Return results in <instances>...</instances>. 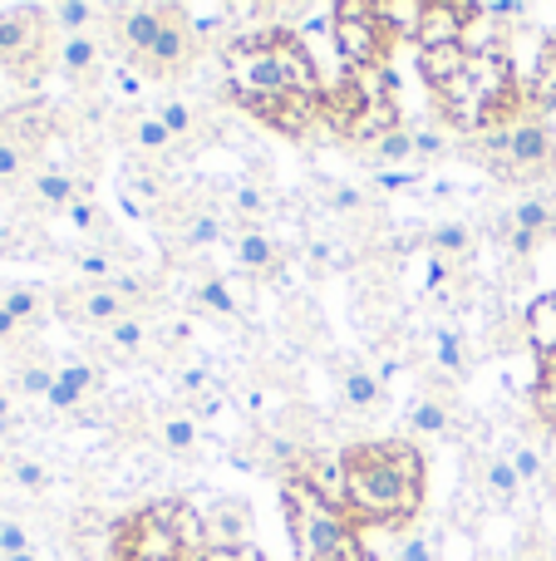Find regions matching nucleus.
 Returning a JSON list of instances; mask_svg holds the SVG:
<instances>
[{
  "mask_svg": "<svg viewBox=\"0 0 556 561\" xmlns=\"http://www.w3.org/2000/svg\"><path fill=\"white\" fill-rule=\"evenodd\" d=\"M350 468V503L345 513L364 523H404L424 497V454L414 444H360L345 454Z\"/></svg>",
  "mask_w": 556,
  "mask_h": 561,
  "instance_id": "f257e3e1",
  "label": "nucleus"
},
{
  "mask_svg": "<svg viewBox=\"0 0 556 561\" xmlns=\"http://www.w3.org/2000/svg\"><path fill=\"white\" fill-rule=\"evenodd\" d=\"M236 94L242 99H286V94H321V69L311 65L301 39L291 35H262V39H242L227 59Z\"/></svg>",
  "mask_w": 556,
  "mask_h": 561,
  "instance_id": "f03ea898",
  "label": "nucleus"
},
{
  "mask_svg": "<svg viewBox=\"0 0 556 561\" xmlns=\"http://www.w3.org/2000/svg\"><path fill=\"white\" fill-rule=\"evenodd\" d=\"M286 517H291L296 561H360V542H355L350 517L340 507L321 503L301 478L286 483Z\"/></svg>",
  "mask_w": 556,
  "mask_h": 561,
  "instance_id": "7ed1b4c3",
  "label": "nucleus"
},
{
  "mask_svg": "<svg viewBox=\"0 0 556 561\" xmlns=\"http://www.w3.org/2000/svg\"><path fill=\"white\" fill-rule=\"evenodd\" d=\"M384 39H390V30L380 25L370 0H345V5H335V55L345 59L350 75L380 65Z\"/></svg>",
  "mask_w": 556,
  "mask_h": 561,
  "instance_id": "20e7f679",
  "label": "nucleus"
},
{
  "mask_svg": "<svg viewBox=\"0 0 556 561\" xmlns=\"http://www.w3.org/2000/svg\"><path fill=\"white\" fill-rule=\"evenodd\" d=\"M39 10H5L0 15V65H10L20 79H39Z\"/></svg>",
  "mask_w": 556,
  "mask_h": 561,
  "instance_id": "39448f33",
  "label": "nucleus"
},
{
  "mask_svg": "<svg viewBox=\"0 0 556 561\" xmlns=\"http://www.w3.org/2000/svg\"><path fill=\"white\" fill-rule=\"evenodd\" d=\"M488 144L498 148L512 168H542L552 158V134H547V124H537V118H518V124H508L502 134H493Z\"/></svg>",
  "mask_w": 556,
  "mask_h": 561,
  "instance_id": "423d86ee",
  "label": "nucleus"
},
{
  "mask_svg": "<svg viewBox=\"0 0 556 561\" xmlns=\"http://www.w3.org/2000/svg\"><path fill=\"white\" fill-rule=\"evenodd\" d=\"M301 483L311 488L321 503L340 507V513H345V503H350V468H345V454H305Z\"/></svg>",
  "mask_w": 556,
  "mask_h": 561,
  "instance_id": "0eeeda50",
  "label": "nucleus"
},
{
  "mask_svg": "<svg viewBox=\"0 0 556 561\" xmlns=\"http://www.w3.org/2000/svg\"><path fill=\"white\" fill-rule=\"evenodd\" d=\"M468 20H478V5H459V0H433V5L424 10L419 49L463 45V39H468Z\"/></svg>",
  "mask_w": 556,
  "mask_h": 561,
  "instance_id": "6e6552de",
  "label": "nucleus"
},
{
  "mask_svg": "<svg viewBox=\"0 0 556 561\" xmlns=\"http://www.w3.org/2000/svg\"><path fill=\"white\" fill-rule=\"evenodd\" d=\"M242 547H252V507L222 497L207 513V552H242Z\"/></svg>",
  "mask_w": 556,
  "mask_h": 561,
  "instance_id": "1a4fd4ad",
  "label": "nucleus"
},
{
  "mask_svg": "<svg viewBox=\"0 0 556 561\" xmlns=\"http://www.w3.org/2000/svg\"><path fill=\"white\" fill-rule=\"evenodd\" d=\"M114 15H118V35H124L128 49H138V55H153V45L163 39V30L173 25L167 10H114Z\"/></svg>",
  "mask_w": 556,
  "mask_h": 561,
  "instance_id": "9d476101",
  "label": "nucleus"
},
{
  "mask_svg": "<svg viewBox=\"0 0 556 561\" xmlns=\"http://www.w3.org/2000/svg\"><path fill=\"white\" fill-rule=\"evenodd\" d=\"M468 59H473V49L468 45H439V49H419V69H424V79H429L433 89H449L453 79L468 69Z\"/></svg>",
  "mask_w": 556,
  "mask_h": 561,
  "instance_id": "9b49d317",
  "label": "nucleus"
},
{
  "mask_svg": "<svg viewBox=\"0 0 556 561\" xmlns=\"http://www.w3.org/2000/svg\"><path fill=\"white\" fill-rule=\"evenodd\" d=\"M236 266L242 272H252V276H266V272H276V262H281V252H276V242L266 232H256V227H246V232H236Z\"/></svg>",
  "mask_w": 556,
  "mask_h": 561,
  "instance_id": "f8f14e48",
  "label": "nucleus"
},
{
  "mask_svg": "<svg viewBox=\"0 0 556 561\" xmlns=\"http://www.w3.org/2000/svg\"><path fill=\"white\" fill-rule=\"evenodd\" d=\"M424 0H374V15L390 35H404V39H419V25H424Z\"/></svg>",
  "mask_w": 556,
  "mask_h": 561,
  "instance_id": "ddd939ff",
  "label": "nucleus"
},
{
  "mask_svg": "<svg viewBox=\"0 0 556 561\" xmlns=\"http://www.w3.org/2000/svg\"><path fill=\"white\" fill-rule=\"evenodd\" d=\"M528 340L542 359H556V300L552 296L528 306Z\"/></svg>",
  "mask_w": 556,
  "mask_h": 561,
  "instance_id": "4468645a",
  "label": "nucleus"
},
{
  "mask_svg": "<svg viewBox=\"0 0 556 561\" xmlns=\"http://www.w3.org/2000/svg\"><path fill=\"white\" fill-rule=\"evenodd\" d=\"M89 389H94V369L79 365V359H74V365H65V369L55 375V389H49V404H55V409H74L79 399L89 394Z\"/></svg>",
  "mask_w": 556,
  "mask_h": 561,
  "instance_id": "2eb2a0df",
  "label": "nucleus"
},
{
  "mask_svg": "<svg viewBox=\"0 0 556 561\" xmlns=\"http://www.w3.org/2000/svg\"><path fill=\"white\" fill-rule=\"evenodd\" d=\"M173 527H177V542H183V557L202 561L207 557V517L193 513L187 503H173Z\"/></svg>",
  "mask_w": 556,
  "mask_h": 561,
  "instance_id": "dca6fc26",
  "label": "nucleus"
},
{
  "mask_svg": "<svg viewBox=\"0 0 556 561\" xmlns=\"http://www.w3.org/2000/svg\"><path fill=\"white\" fill-rule=\"evenodd\" d=\"M0 134L5 138H15L20 148L25 144H39V138L49 134V114L39 104H30V108H15V114H5L0 118Z\"/></svg>",
  "mask_w": 556,
  "mask_h": 561,
  "instance_id": "f3484780",
  "label": "nucleus"
},
{
  "mask_svg": "<svg viewBox=\"0 0 556 561\" xmlns=\"http://www.w3.org/2000/svg\"><path fill=\"white\" fill-rule=\"evenodd\" d=\"M79 316H84V320H94V325H118V320L128 316V300L118 296L114 286H104V290H89V296H79Z\"/></svg>",
  "mask_w": 556,
  "mask_h": 561,
  "instance_id": "a211bd4d",
  "label": "nucleus"
},
{
  "mask_svg": "<svg viewBox=\"0 0 556 561\" xmlns=\"http://www.w3.org/2000/svg\"><path fill=\"white\" fill-rule=\"evenodd\" d=\"M552 222H556V213H552L547 197H522V203L512 207V232L518 237H532V242H537L542 232H552Z\"/></svg>",
  "mask_w": 556,
  "mask_h": 561,
  "instance_id": "6ab92c4d",
  "label": "nucleus"
},
{
  "mask_svg": "<svg viewBox=\"0 0 556 561\" xmlns=\"http://www.w3.org/2000/svg\"><path fill=\"white\" fill-rule=\"evenodd\" d=\"M35 197L45 207H69L79 197V178H69V173H59V168H49V173H39L35 178Z\"/></svg>",
  "mask_w": 556,
  "mask_h": 561,
  "instance_id": "aec40b11",
  "label": "nucleus"
},
{
  "mask_svg": "<svg viewBox=\"0 0 556 561\" xmlns=\"http://www.w3.org/2000/svg\"><path fill=\"white\" fill-rule=\"evenodd\" d=\"M0 306H5L20 325H35V320L45 316V296H39L35 286H5L0 290Z\"/></svg>",
  "mask_w": 556,
  "mask_h": 561,
  "instance_id": "412c9836",
  "label": "nucleus"
},
{
  "mask_svg": "<svg viewBox=\"0 0 556 561\" xmlns=\"http://www.w3.org/2000/svg\"><path fill=\"white\" fill-rule=\"evenodd\" d=\"M59 65H65L69 75H89V69L99 65V39L94 35H65V45H59Z\"/></svg>",
  "mask_w": 556,
  "mask_h": 561,
  "instance_id": "4be33fe9",
  "label": "nucleus"
},
{
  "mask_svg": "<svg viewBox=\"0 0 556 561\" xmlns=\"http://www.w3.org/2000/svg\"><path fill=\"white\" fill-rule=\"evenodd\" d=\"M193 300L202 310H212V316H236V306H242V300L232 296V286H227L222 276H212V280H202V286L193 290Z\"/></svg>",
  "mask_w": 556,
  "mask_h": 561,
  "instance_id": "5701e85b",
  "label": "nucleus"
},
{
  "mask_svg": "<svg viewBox=\"0 0 556 561\" xmlns=\"http://www.w3.org/2000/svg\"><path fill=\"white\" fill-rule=\"evenodd\" d=\"M187 49H193V35H187V25H177V20H173V25L163 30V39L153 45V55H148V59H153V65H183Z\"/></svg>",
  "mask_w": 556,
  "mask_h": 561,
  "instance_id": "b1692460",
  "label": "nucleus"
},
{
  "mask_svg": "<svg viewBox=\"0 0 556 561\" xmlns=\"http://www.w3.org/2000/svg\"><path fill=\"white\" fill-rule=\"evenodd\" d=\"M532 99L537 104H556V35L542 45L537 55V75H532Z\"/></svg>",
  "mask_w": 556,
  "mask_h": 561,
  "instance_id": "393cba45",
  "label": "nucleus"
},
{
  "mask_svg": "<svg viewBox=\"0 0 556 561\" xmlns=\"http://www.w3.org/2000/svg\"><path fill=\"white\" fill-rule=\"evenodd\" d=\"M518 488H522V478H518V468H512V458H488V493H493V503H512V497H518Z\"/></svg>",
  "mask_w": 556,
  "mask_h": 561,
  "instance_id": "a878e982",
  "label": "nucleus"
},
{
  "mask_svg": "<svg viewBox=\"0 0 556 561\" xmlns=\"http://www.w3.org/2000/svg\"><path fill=\"white\" fill-rule=\"evenodd\" d=\"M374 158H380L384 168H399L414 158V134H404V128H390L384 138H374Z\"/></svg>",
  "mask_w": 556,
  "mask_h": 561,
  "instance_id": "bb28decb",
  "label": "nucleus"
},
{
  "mask_svg": "<svg viewBox=\"0 0 556 561\" xmlns=\"http://www.w3.org/2000/svg\"><path fill=\"white\" fill-rule=\"evenodd\" d=\"M5 478L15 488H25V493H45L49 488V473L35 463V458H5Z\"/></svg>",
  "mask_w": 556,
  "mask_h": 561,
  "instance_id": "cd10ccee",
  "label": "nucleus"
},
{
  "mask_svg": "<svg viewBox=\"0 0 556 561\" xmlns=\"http://www.w3.org/2000/svg\"><path fill=\"white\" fill-rule=\"evenodd\" d=\"M345 399H350L355 409H374L380 404V379L364 375V369H350V375H345Z\"/></svg>",
  "mask_w": 556,
  "mask_h": 561,
  "instance_id": "c85d7f7f",
  "label": "nucleus"
},
{
  "mask_svg": "<svg viewBox=\"0 0 556 561\" xmlns=\"http://www.w3.org/2000/svg\"><path fill=\"white\" fill-rule=\"evenodd\" d=\"M143 340H148V325H143L138 316H124L118 325H108V345H114L118 355H134V350L143 345Z\"/></svg>",
  "mask_w": 556,
  "mask_h": 561,
  "instance_id": "c756f323",
  "label": "nucleus"
},
{
  "mask_svg": "<svg viewBox=\"0 0 556 561\" xmlns=\"http://www.w3.org/2000/svg\"><path fill=\"white\" fill-rule=\"evenodd\" d=\"M15 389H20V394H30V399H49V389H55V375H49L45 365H35V359H30V365L15 369Z\"/></svg>",
  "mask_w": 556,
  "mask_h": 561,
  "instance_id": "7c9ffc66",
  "label": "nucleus"
},
{
  "mask_svg": "<svg viewBox=\"0 0 556 561\" xmlns=\"http://www.w3.org/2000/svg\"><path fill=\"white\" fill-rule=\"evenodd\" d=\"M49 15L59 20V30H65V35H84V25L94 20V5H89V0H59Z\"/></svg>",
  "mask_w": 556,
  "mask_h": 561,
  "instance_id": "2f4dec72",
  "label": "nucleus"
},
{
  "mask_svg": "<svg viewBox=\"0 0 556 561\" xmlns=\"http://www.w3.org/2000/svg\"><path fill=\"white\" fill-rule=\"evenodd\" d=\"M409 428L414 434H443L449 414H443V404H433V399H419V404L409 409Z\"/></svg>",
  "mask_w": 556,
  "mask_h": 561,
  "instance_id": "473e14b6",
  "label": "nucleus"
},
{
  "mask_svg": "<svg viewBox=\"0 0 556 561\" xmlns=\"http://www.w3.org/2000/svg\"><path fill=\"white\" fill-rule=\"evenodd\" d=\"M163 444L173 448V454H187V448L197 444V424L187 414H173V419H163Z\"/></svg>",
  "mask_w": 556,
  "mask_h": 561,
  "instance_id": "72a5a7b5",
  "label": "nucleus"
},
{
  "mask_svg": "<svg viewBox=\"0 0 556 561\" xmlns=\"http://www.w3.org/2000/svg\"><path fill=\"white\" fill-rule=\"evenodd\" d=\"M134 144L138 148H167V144H173V134L163 128V118H158V114H148V118H138V124H134Z\"/></svg>",
  "mask_w": 556,
  "mask_h": 561,
  "instance_id": "f704fd0d",
  "label": "nucleus"
},
{
  "mask_svg": "<svg viewBox=\"0 0 556 561\" xmlns=\"http://www.w3.org/2000/svg\"><path fill=\"white\" fill-rule=\"evenodd\" d=\"M429 247H433V252H468V227H459V222L433 227V232H429Z\"/></svg>",
  "mask_w": 556,
  "mask_h": 561,
  "instance_id": "c9c22d12",
  "label": "nucleus"
},
{
  "mask_svg": "<svg viewBox=\"0 0 556 561\" xmlns=\"http://www.w3.org/2000/svg\"><path fill=\"white\" fill-rule=\"evenodd\" d=\"M439 345H433V359H439L443 369H463V335L459 330H439Z\"/></svg>",
  "mask_w": 556,
  "mask_h": 561,
  "instance_id": "e433bc0d",
  "label": "nucleus"
},
{
  "mask_svg": "<svg viewBox=\"0 0 556 561\" xmlns=\"http://www.w3.org/2000/svg\"><path fill=\"white\" fill-rule=\"evenodd\" d=\"M30 552V533L15 517H0V557H25Z\"/></svg>",
  "mask_w": 556,
  "mask_h": 561,
  "instance_id": "4c0bfd02",
  "label": "nucleus"
},
{
  "mask_svg": "<svg viewBox=\"0 0 556 561\" xmlns=\"http://www.w3.org/2000/svg\"><path fill=\"white\" fill-rule=\"evenodd\" d=\"M20 173H25V148L0 134V183H15Z\"/></svg>",
  "mask_w": 556,
  "mask_h": 561,
  "instance_id": "58836bf2",
  "label": "nucleus"
},
{
  "mask_svg": "<svg viewBox=\"0 0 556 561\" xmlns=\"http://www.w3.org/2000/svg\"><path fill=\"white\" fill-rule=\"evenodd\" d=\"M394 561H439V542H433L429 533H419V537H409V542L394 552Z\"/></svg>",
  "mask_w": 556,
  "mask_h": 561,
  "instance_id": "ea45409f",
  "label": "nucleus"
},
{
  "mask_svg": "<svg viewBox=\"0 0 556 561\" xmlns=\"http://www.w3.org/2000/svg\"><path fill=\"white\" fill-rule=\"evenodd\" d=\"M212 242H222V222L217 217H193L187 222V247H212Z\"/></svg>",
  "mask_w": 556,
  "mask_h": 561,
  "instance_id": "a19ab883",
  "label": "nucleus"
},
{
  "mask_svg": "<svg viewBox=\"0 0 556 561\" xmlns=\"http://www.w3.org/2000/svg\"><path fill=\"white\" fill-rule=\"evenodd\" d=\"M537 409L556 419V359H542V385H537Z\"/></svg>",
  "mask_w": 556,
  "mask_h": 561,
  "instance_id": "79ce46f5",
  "label": "nucleus"
},
{
  "mask_svg": "<svg viewBox=\"0 0 556 561\" xmlns=\"http://www.w3.org/2000/svg\"><path fill=\"white\" fill-rule=\"evenodd\" d=\"M153 114L163 118L167 134H187V128H193V114H187V104H173V99H167V104H158Z\"/></svg>",
  "mask_w": 556,
  "mask_h": 561,
  "instance_id": "37998d69",
  "label": "nucleus"
},
{
  "mask_svg": "<svg viewBox=\"0 0 556 561\" xmlns=\"http://www.w3.org/2000/svg\"><path fill=\"white\" fill-rule=\"evenodd\" d=\"M222 25H227L222 10H193V25H187V35H193V39H212Z\"/></svg>",
  "mask_w": 556,
  "mask_h": 561,
  "instance_id": "c03bdc74",
  "label": "nucleus"
},
{
  "mask_svg": "<svg viewBox=\"0 0 556 561\" xmlns=\"http://www.w3.org/2000/svg\"><path fill=\"white\" fill-rule=\"evenodd\" d=\"M65 217L79 227V232H94V227H99V207L89 203V197H74V203L65 207Z\"/></svg>",
  "mask_w": 556,
  "mask_h": 561,
  "instance_id": "a18cd8bd",
  "label": "nucleus"
},
{
  "mask_svg": "<svg viewBox=\"0 0 556 561\" xmlns=\"http://www.w3.org/2000/svg\"><path fill=\"white\" fill-rule=\"evenodd\" d=\"M478 15H488V20H522V15H528V5H522V0H488V5H478Z\"/></svg>",
  "mask_w": 556,
  "mask_h": 561,
  "instance_id": "49530a36",
  "label": "nucleus"
},
{
  "mask_svg": "<svg viewBox=\"0 0 556 561\" xmlns=\"http://www.w3.org/2000/svg\"><path fill=\"white\" fill-rule=\"evenodd\" d=\"M512 468H518L522 483H528V478H542V454L537 448H518V454H512Z\"/></svg>",
  "mask_w": 556,
  "mask_h": 561,
  "instance_id": "de8ad7c7",
  "label": "nucleus"
},
{
  "mask_svg": "<svg viewBox=\"0 0 556 561\" xmlns=\"http://www.w3.org/2000/svg\"><path fill=\"white\" fill-rule=\"evenodd\" d=\"M374 183L384 187V193H399V187H409V183H419V178L409 173V168H380V178Z\"/></svg>",
  "mask_w": 556,
  "mask_h": 561,
  "instance_id": "09e8293b",
  "label": "nucleus"
},
{
  "mask_svg": "<svg viewBox=\"0 0 556 561\" xmlns=\"http://www.w3.org/2000/svg\"><path fill=\"white\" fill-rule=\"evenodd\" d=\"M414 153H424V158L443 153V134H439V128H419V134H414Z\"/></svg>",
  "mask_w": 556,
  "mask_h": 561,
  "instance_id": "8fccbe9b",
  "label": "nucleus"
},
{
  "mask_svg": "<svg viewBox=\"0 0 556 561\" xmlns=\"http://www.w3.org/2000/svg\"><path fill=\"white\" fill-rule=\"evenodd\" d=\"M79 272H84V276H118V272H114V262H108L104 252H89V256H79Z\"/></svg>",
  "mask_w": 556,
  "mask_h": 561,
  "instance_id": "3c124183",
  "label": "nucleus"
},
{
  "mask_svg": "<svg viewBox=\"0 0 556 561\" xmlns=\"http://www.w3.org/2000/svg\"><path fill=\"white\" fill-rule=\"evenodd\" d=\"M331 203H335V213H360L364 197H360V187H335Z\"/></svg>",
  "mask_w": 556,
  "mask_h": 561,
  "instance_id": "603ef678",
  "label": "nucleus"
},
{
  "mask_svg": "<svg viewBox=\"0 0 556 561\" xmlns=\"http://www.w3.org/2000/svg\"><path fill=\"white\" fill-rule=\"evenodd\" d=\"M236 207H242V213H262L266 197L256 193V187H236Z\"/></svg>",
  "mask_w": 556,
  "mask_h": 561,
  "instance_id": "864d4df0",
  "label": "nucleus"
},
{
  "mask_svg": "<svg viewBox=\"0 0 556 561\" xmlns=\"http://www.w3.org/2000/svg\"><path fill=\"white\" fill-rule=\"evenodd\" d=\"M10 424H15V399H10V389L0 385V434H10Z\"/></svg>",
  "mask_w": 556,
  "mask_h": 561,
  "instance_id": "5fc2aeb1",
  "label": "nucleus"
},
{
  "mask_svg": "<svg viewBox=\"0 0 556 561\" xmlns=\"http://www.w3.org/2000/svg\"><path fill=\"white\" fill-rule=\"evenodd\" d=\"M20 330H25V325H20V320H15V316H10V310H5V306H0V345H10V340H15V335H20Z\"/></svg>",
  "mask_w": 556,
  "mask_h": 561,
  "instance_id": "6e6d98bb",
  "label": "nucleus"
},
{
  "mask_svg": "<svg viewBox=\"0 0 556 561\" xmlns=\"http://www.w3.org/2000/svg\"><path fill=\"white\" fill-rule=\"evenodd\" d=\"M424 276H429V286H433V290L449 286V262H439V256H433V262L424 266Z\"/></svg>",
  "mask_w": 556,
  "mask_h": 561,
  "instance_id": "4d7b16f0",
  "label": "nucleus"
},
{
  "mask_svg": "<svg viewBox=\"0 0 556 561\" xmlns=\"http://www.w3.org/2000/svg\"><path fill=\"white\" fill-rule=\"evenodd\" d=\"M114 290H118V296H138V290H143V280H134V276H114Z\"/></svg>",
  "mask_w": 556,
  "mask_h": 561,
  "instance_id": "13d9d810",
  "label": "nucleus"
},
{
  "mask_svg": "<svg viewBox=\"0 0 556 561\" xmlns=\"http://www.w3.org/2000/svg\"><path fill=\"white\" fill-rule=\"evenodd\" d=\"M207 385V375H202V369H183V389H187V394H197V389H202Z\"/></svg>",
  "mask_w": 556,
  "mask_h": 561,
  "instance_id": "bf43d9fd",
  "label": "nucleus"
},
{
  "mask_svg": "<svg viewBox=\"0 0 556 561\" xmlns=\"http://www.w3.org/2000/svg\"><path fill=\"white\" fill-rule=\"evenodd\" d=\"M271 454L281 458V463H301V458H296V444H286V438H276V444H271Z\"/></svg>",
  "mask_w": 556,
  "mask_h": 561,
  "instance_id": "052dcab7",
  "label": "nucleus"
},
{
  "mask_svg": "<svg viewBox=\"0 0 556 561\" xmlns=\"http://www.w3.org/2000/svg\"><path fill=\"white\" fill-rule=\"evenodd\" d=\"M114 84H118V89H124V94H138V79H134V75H128V69H118V75H114Z\"/></svg>",
  "mask_w": 556,
  "mask_h": 561,
  "instance_id": "680f3d73",
  "label": "nucleus"
},
{
  "mask_svg": "<svg viewBox=\"0 0 556 561\" xmlns=\"http://www.w3.org/2000/svg\"><path fill=\"white\" fill-rule=\"evenodd\" d=\"M512 252L528 256V252H532V237H518V232H512Z\"/></svg>",
  "mask_w": 556,
  "mask_h": 561,
  "instance_id": "e2e57ef3",
  "label": "nucleus"
},
{
  "mask_svg": "<svg viewBox=\"0 0 556 561\" xmlns=\"http://www.w3.org/2000/svg\"><path fill=\"white\" fill-rule=\"evenodd\" d=\"M202 561H232V552H207Z\"/></svg>",
  "mask_w": 556,
  "mask_h": 561,
  "instance_id": "0e129e2a",
  "label": "nucleus"
},
{
  "mask_svg": "<svg viewBox=\"0 0 556 561\" xmlns=\"http://www.w3.org/2000/svg\"><path fill=\"white\" fill-rule=\"evenodd\" d=\"M0 561H39L35 552H25V557H0Z\"/></svg>",
  "mask_w": 556,
  "mask_h": 561,
  "instance_id": "69168bd1",
  "label": "nucleus"
},
{
  "mask_svg": "<svg viewBox=\"0 0 556 561\" xmlns=\"http://www.w3.org/2000/svg\"><path fill=\"white\" fill-rule=\"evenodd\" d=\"M512 561H537V557H512Z\"/></svg>",
  "mask_w": 556,
  "mask_h": 561,
  "instance_id": "338daca9",
  "label": "nucleus"
},
{
  "mask_svg": "<svg viewBox=\"0 0 556 561\" xmlns=\"http://www.w3.org/2000/svg\"><path fill=\"white\" fill-rule=\"evenodd\" d=\"M552 300H556V296H552Z\"/></svg>",
  "mask_w": 556,
  "mask_h": 561,
  "instance_id": "774afa93",
  "label": "nucleus"
}]
</instances>
